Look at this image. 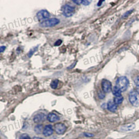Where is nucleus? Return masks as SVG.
<instances>
[{"mask_svg": "<svg viewBox=\"0 0 139 139\" xmlns=\"http://www.w3.org/2000/svg\"><path fill=\"white\" fill-rule=\"evenodd\" d=\"M76 64H77V61L74 62L73 64H71L70 66H69V67H68V68H67V69H70L73 68L75 66H76Z\"/></svg>", "mask_w": 139, "mask_h": 139, "instance_id": "obj_25", "label": "nucleus"}, {"mask_svg": "<svg viewBox=\"0 0 139 139\" xmlns=\"http://www.w3.org/2000/svg\"><path fill=\"white\" fill-rule=\"evenodd\" d=\"M123 101H124V97H123L122 96L119 97H115L114 98V102L117 105L121 104Z\"/></svg>", "mask_w": 139, "mask_h": 139, "instance_id": "obj_14", "label": "nucleus"}, {"mask_svg": "<svg viewBox=\"0 0 139 139\" xmlns=\"http://www.w3.org/2000/svg\"><path fill=\"white\" fill-rule=\"evenodd\" d=\"M133 10H131V11H127V12H126L124 15H123V18H126L131 13V12Z\"/></svg>", "mask_w": 139, "mask_h": 139, "instance_id": "obj_23", "label": "nucleus"}, {"mask_svg": "<svg viewBox=\"0 0 139 139\" xmlns=\"http://www.w3.org/2000/svg\"><path fill=\"white\" fill-rule=\"evenodd\" d=\"M74 3H75V4H77V5H80V4H81V3H82V1H73Z\"/></svg>", "mask_w": 139, "mask_h": 139, "instance_id": "obj_27", "label": "nucleus"}, {"mask_svg": "<svg viewBox=\"0 0 139 139\" xmlns=\"http://www.w3.org/2000/svg\"><path fill=\"white\" fill-rule=\"evenodd\" d=\"M37 17L39 21H43L48 19L50 17V14L46 10H41L39 11L37 14Z\"/></svg>", "mask_w": 139, "mask_h": 139, "instance_id": "obj_6", "label": "nucleus"}, {"mask_svg": "<svg viewBox=\"0 0 139 139\" xmlns=\"http://www.w3.org/2000/svg\"><path fill=\"white\" fill-rule=\"evenodd\" d=\"M38 46H35L34 47H33V48H32V49H31L29 52V53H28V57L30 58L32 56L33 54L36 52L38 49Z\"/></svg>", "mask_w": 139, "mask_h": 139, "instance_id": "obj_16", "label": "nucleus"}, {"mask_svg": "<svg viewBox=\"0 0 139 139\" xmlns=\"http://www.w3.org/2000/svg\"><path fill=\"white\" fill-rule=\"evenodd\" d=\"M62 43V41L61 40H57L54 43V45L56 46H59L60 45H61Z\"/></svg>", "mask_w": 139, "mask_h": 139, "instance_id": "obj_22", "label": "nucleus"}, {"mask_svg": "<svg viewBox=\"0 0 139 139\" xmlns=\"http://www.w3.org/2000/svg\"><path fill=\"white\" fill-rule=\"evenodd\" d=\"M91 2V1H86V0H83V1H82L81 4H83V5L86 6V5H89Z\"/></svg>", "mask_w": 139, "mask_h": 139, "instance_id": "obj_21", "label": "nucleus"}, {"mask_svg": "<svg viewBox=\"0 0 139 139\" xmlns=\"http://www.w3.org/2000/svg\"><path fill=\"white\" fill-rule=\"evenodd\" d=\"M135 128H136V125H135V124H130L122 126L120 128V130L122 131L127 132L133 130L134 129H135Z\"/></svg>", "mask_w": 139, "mask_h": 139, "instance_id": "obj_9", "label": "nucleus"}, {"mask_svg": "<svg viewBox=\"0 0 139 139\" xmlns=\"http://www.w3.org/2000/svg\"><path fill=\"white\" fill-rule=\"evenodd\" d=\"M103 2H104V1H99V2H98V4H97V6H99L101 5L102 3Z\"/></svg>", "mask_w": 139, "mask_h": 139, "instance_id": "obj_28", "label": "nucleus"}, {"mask_svg": "<svg viewBox=\"0 0 139 139\" xmlns=\"http://www.w3.org/2000/svg\"><path fill=\"white\" fill-rule=\"evenodd\" d=\"M42 128H43L42 125H38L35 126V128H34L35 132H36L37 133H41Z\"/></svg>", "mask_w": 139, "mask_h": 139, "instance_id": "obj_17", "label": "nucleus"}, {"mask_svg": "<svg viewBox=\"0 0 139 139\" xmlns=\"http://www.w3.org/2000/svg\"><path fill=\"white\" fill-rule=\"evenodd\" d=\"M53 133V129L52 126L48 125L45 126L43 130V134L45 137H49Z\"/></svg>", "mask_w": 139, "mask_h": 139, "instance_id": "obj_8", "label": "nucleus"}, {"mask_svg": "<svg viewBox=\"0 0 139 139\" xmlns=\"http://www.w3.org/2000/svg\"><path fill=\"white\" fill-rule=\"evenodd\" d=\"M102 88L104 93H109L112 90V85L111 82L107 79H103L101 83Z\"/></svg>", "mask_w": 139, "mask_h": 139, "instance_id": "obj_5", "label": "nucleus"}, {"mask_svg": "<svg viewBox=\"0 0 139 139\" xmlns=\"http://www.w3.org/2000/svg\"><path fill=\"white\" fill-rule=\"evenodd\" d=\"M129 100L133 106L138 107L139 106V93L136 91H132L129 93Z\"/></svg>", "mask_w": 139, "mask_h": 139, "instance_id": "obj_3", "label": "nucleus"}, {"mask_svg": "<svg viewBox=\"0 0 139 139\" xmlns=\"http://www.w3.org/2000/svg\"><path fill=\"white\" fill-rule=\"evenodd\" d=\"M107 107L111 112H115L117 109V105L115 104L114 101H109L107 104Z\"/></svg>", "mask_w": 139, "mask_h": 139, "instance_id": "obj_10", "label": "nucleus"}, {"mask_svg": "<svg viewBox=\"0 0 139 139\" xmlns=\"http://www.w3.org/2000/svg\"><path fill=\"white\" fill-rule=\"evenodd\" d=\"M63 15L66 17H70L75 14V8L74 6L66 4L62 8Z\"/></svg>", "mask_w": 139, "mask_h": 139, "instance_id": "obj_4", "label": "nucleus"}, {"mask_svg": "<svg viewBox=\"0 0 139 139\" xmlns=\"http://www.w3.org/2000/svg\"><path fill=\"white\" fill-rule=\"evenodd\" d=\"M121 92V91L119 89L118 87H117L116 86H115L114 87L113 90V94L114 96H115V97H119L122 96Z\"/></svg>", "mask_w": 139, "mask_h": 139, "instance_id": "obj_13", "label": "nucleus"}, {"mask_svg": "<svg viewBox=\"0 0 139 139\" xmlns=\"http://www.w3.org/2000/svg\"><path fill=\"white\" fill-rule=\"evenodd\" d=\"M45 115L43 113L38 114L35 115L33 118V120L35 123H40L44 120Z\"/></svg>", "mask_w": 139, "mask_h": 139, "instance_id": "obj_12", "label": "nucleus"}, {"mask_svg": "<svg viewBox=\"0 0 139 139\" xmlns=\"http://www.w3.org/2000/svg\"><path fill=\"white\" fill-rule=\"evenodd\" d=\"M134 82L135 85L137 86H139V75L137 76L134 79Z\"/></svg>", "mask_w": 139, "mask_h": 139, "instance_id": "obj_20", "label": "nucleus"}, {"mask_svg": "<svg viewBox=\"0 0 139 139\" xmlns=\"http://www.w3.org/2000/svg\"><path fill=\"white\" fill-rule=\"evenodd\" d=\"M54 130L57 134H63L66 131V127L62 123H57L54 126Z\"/></svg>", "mask_w": 139, "mask_h": 139, "instance_id": "obj_7", "label": "nucleus"}, {"mask_svg": "<svg viewBox=\"0 0 139 139\" xmlns=\"http://www.w3.org/2000/svg\"><path fill=\"white\" fill-rule=\"evenodd\" d=\"M59 81L57 79H55V80H53L51 83V87L53 89H55L57 88V86L58 85Z\"/></svg>", "mask_w": 139, "mask_h": 139, "instance_id": "obj_15", "label": "nucleus"}, {"mask_svg": "<svg viewBox=\"0 0 139 139\" xmlns=\"http://www.w3.org/2000/svg\"><path fill=\"white\" fill-rule=\"evenodd\" d=\"M129 85V80L125 76H121L118 78L116 82V86L121 91V92L126 91L128 88Z\"/></svg>", "mask_w": 139, "mask_h": 139, "instance_id": "obj_1", "label": "nucleus"}, {"mask_svg": "<svg viewBox=\"0 0 139 139\" xmlns=\"http://www.w3.org/2000/svg\"><path fill=\"white\" fill-rule=\"evenodd\" d=\"M60 22L59 20L57 18H51L45 21H43L40 23V26L41 27H52L56 26Z\"/></svg>", "mask_w": 139, "mask_h": 139, "instance_id": "obj_2", "label": "nucleus"}, {"mask_svg": "<svg viewBox=\"0 0 139 139\" xmlns=\"http://www.w3.org/2000/svg\"><path fill=\"white\" fill-rule=\"evenodd\" d=\"M20 139H31V138L28 134H22L20 137Z\"/></svg>", "mask_w": 139, "mask_h": 139, "instance_id": "obj_19", "label": "nucleus"}, {"mask_svg": "<svg viewBox=\"0 0 139 139\" xmlns=\"http://www.w3.org/2000/svg\"><path fill=\"white\" fill-rule=\"evenodd\" d=\"M98 95L99 98H100V99H103L105 97L104 92H102V91H99V92L98 93Z\"/></svg>", "mask_w": 139, "mask_h": 139, "instance_id": "obj_18", "label": "nucleus"}, {"mask_svg": "<svg viewBox=\"0 0 139 139\" xmlns=\"http://www.w3.org/2000/svg\"><path fill=\"white\" fill-rule=\"evenodd\" d=\"M47 119L51 122H54L59 120V117L54 113H50L47 116Z\"/></svg>", "mask_w": 139, "mask_h": 139, "instance_id": "obj_11", "label": "nucleus"}, {"mask_svg": "<svg viewBox=\"0 0 139 139\" xmlns=\"http://www.w3.org/2000/svg\"><path fill=\"white\" fill-rule=\"evenodd\" d=\"M42 139V138H40V139Z\"/></svg>", "mask_w": 139, "mask_h": 139, "instance_id": "obj_29", "label": "nucleus"}, {"mask_svg": "<svg viewBox=\"0 0 139 139\" xmlns=\"http://www.w3.org/2000/svg\"><path fill=\"white\" fill-rule=\"evenodd\" d=\"M84 134V136L86 137H89V138H91V137H93L94 136L92 134H91V133H86V132H85L83 133Z\"/></svg>", "mask_w": 139, "mask_h": 139, "instance_id": "obj_24", "label": "nucleus"}, {"mask_svg": "<svg viewBox=\"0 0 139 139\" xmlns=\"http://www.w3.org/2000/svg\"><path fill=\"white\" fill-rule=\"evenodd\" d=\"M5 49L6 47L5 46H1V47H0V52H1V53L5 51Z\"/></svg>", "mask_w": 139, "mask_h": 139, "instance_id": "obj_26", "label": "nucleus"}]
</instances>
